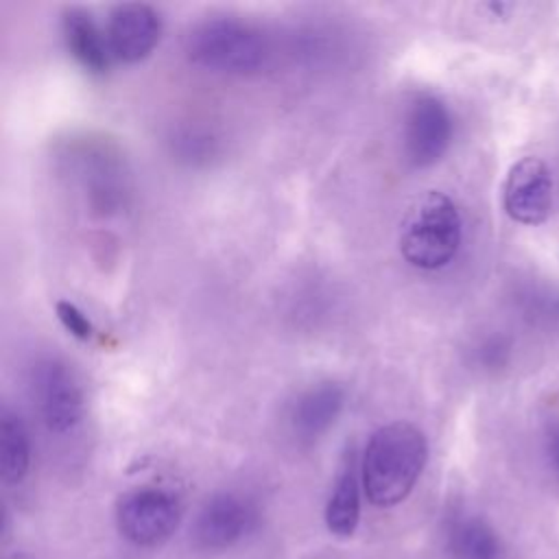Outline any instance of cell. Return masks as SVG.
Wrapping results in <instances>:
<instances>
[{"instance_id":"1","label":"cell","mask_w":559,"mask_h":559,"mask_svg":"<svg viewBox=\"0 0 559 559\" xmlns=\"http://www.w3.org/2000/svg\"><path fill=\"white\" fill-rule=\"evenodd\" d=\"M428 459L426 435L411 421L380 426L367 441L360 480L373 507L389 509L408 498Z\"/></svg>"},{"instance_id":"2","label":"cell","mask_w":559,"mask_h":559,"mask_svg":"<svg viewBox=\"0 0 559 559\" xmlns=\"http://www.w3.org/2000/svg\"><path fill=\"white\" fill-rule=\"evenodd\" d=\"M461 238L463 223L456 203L445 192L428 190L402 225L400 253L415 269L437 271L452 262Z\"/></svg>"},{"instance_id":"3","label":"cell","mask_w":559,"mask_h":559,"mask_svg":"<svg viewBox=\"0 0 559 559\" xmlns=\"http://www.w3.org/2000/svg\"><path fill=\"white\" fill-rule=\"evenodd\" d=\"M188 59L205 70L225 74L258 72L269 59L266 35L236 17H210L186 37Z\"/></svg>"},{"instance_id":"4","label":"cell","mask_w":559,"mask_h":559,"mask_svg":"<svg viewBox=\"0 0 559 559\" xmlns=\"http://www.w3.org/2000/svg\"><path fill=\"white\" fill-rule=\"evenodd\" d=\"M31 395L50 432L63 435L83 417V391L74 371L57 356H39L28 371Z\"/></svg>"},{"instance_id":"5","label":"cell","mask_w":559,"mask_h":559,"mask_svg":"<svg viewBox=\"0 0 559 559\" xmlns=\"http://www.w3.org/2000/svg\"><path fill=\"white\" fill-rule=\"evenodd\" d=\"M181 522V504L175 493L159 487H138L124 493L116 507V524L135 546L164 544Z\"/></svg>"},{"instance_id":"6","label":"cell","mask_w":559,"mask_h":559,"mask_svg":"<svg viewBox=\"0 0 559 559\" xmlns=\"http://www.w3.org/2000/svg\"><path fill=\"white\" fill-rule=\"evenodd\" d=\"M552 173L544 159L526 155L518 159L502 183V207L522 225H542L552 212Z\"/></svg>"},{"instance_id":"7","label":"cell","mask_w":559,"mask_h":559,"mask_svg":"<svg viewBox=\"0 0 559 559\" xmlns=\"http://www.w3.org/2000/svg\"><path fill=\"white\" fill-rule=\"evenodd\" d=\"M452 140V116L441 98L419 94L411 100L404 118V155L417 168L432 166L443 157Z\"/></svg>"},{"instance_id":"8","label":"cell","mask_w":559,"mask_h":559,"mask_svg":"<svg viewBox=\"0 0 559 559\" xmlns=\"http://www.w3.org/2000/svg\"><path fill=\"white\" fill-rule=\"evenodd\" d=\"M105 35L114 59L138 63L155 50L162 37V17L144 2L116 4L109 11Z\"/></svg>"},{"instance_id":"9","label":"cell","mask_w":559,"mask_h":559,"mask_svg":"<svg viewBox=\"0 0 559 559\" xmlns=\"http://www.w3.org/2000/svg\"><path fill=\"white\" fill-rule=\"evenodd\" d=\"M253 524L251 504L231 493H214L194 520V544L203 550H225L234 546Z\"/></svg>"},{"instance_id":"10","label":"cell","mask_w":559,"mask_h":559,"mask_svg":"<svg viewBox=\"0 0 559 559\" xmlns=\"http://www.w3.org/2000/svg\"><path fill=\"white\" fill-rule=\"evenodd\" d=\"M345 406V391L336 382H319L301 393L288 408L290 430L306 441L328 432Z\"/></svg>"},{"instance_id":"11","label":"cell","mask_w":559,"mask_h":559,"mask_svg":"<svg viewBox=\"0 0 559 559\" xmlns=\"http://www.w3.org/2000/svg\"><path fill=\"white\" fill-rule=\"evenodd\" d=\"M61 33L72 59L90 74H105L111 63V52L105 31L96 24L90 11L68 7L61 13Z\"/></svg>"},{"instance_id":"12","label":"cell","mask_w":559,"mask_h":559,"mask_svg":"<svg viewBox=\"0 0 559 559\" xmlns=\"http://www.w3.org/2000/svg\"><path fill=\"white\" fill-rule=\"evenodd\" d=\"M360 472L356 467L354 454L345 456L332 493L325 502V526L334 537H352L360 522Z\"/></svg>"},{"instance_id":"13","label":"cell","mask_w":559,"mask_h":559,"mask_svg":"<svg viewBox=\"0 0 559 559\" xmlns=\"http://www.w3.org/2000/svg\"><path fill=\"white\" fill-rule=\"evenodd\" d=\"M31 467V439L24 421L4 408L0 417V474L7 485L22 483Z\"/></svg>"},{"instance_id":"14","label":"cell","mask_w":559,"mask_h":559,"mask_svg":"<svg viewBox=\"0 0 559 559\" xmlns=\"http://www.w3.org/2000/svg\"><path fill=\"white\" fill-rule=\"evenodd\" d=\"M448 548L454 559H500L502 544L496 531L480 518H461L448 531Z\"/></svg>"},{"instance_id":"15","label":"cell","mask_w":559,"mask_h":559,"mask_svg":"<svg viewBox=\"0 0 559 559\" xmlns=\"http://www.w3.org/2000/svg\"><path fill=\"white\" fill-rule=\"evenodd\" d=\"M173 148L177 151L179 159H186L190 164L199 162V159L205 162L216 151V138L212 133H207L205 129L188 127V129H181L173 138Z\"/></svg>"},{"instance_id":"16","label":"cell","mask_w":559,"mask_h":559,"mask_svg":"<svg viewBox=\"0 0 559 559\" xmlns=\"http://www.w3.org/2000/svg\"><path fill=\"white\" fill-rule=\"evenodd\" d=\"M55 312H57V319L61 321V325L79 341H90L92 334H94V325L90 323V319L70 301L61 299L55 304Z\"/></svg>"},{"instance_id":"17","label":"cell","mask_w":559,"mask_h":559,"mask_svg":"<svg viewBox=\"0 0 559 559\" xmlns=\"http://www.w3.org/2000/svg\"><path fill=\"white\" fill-rule=\"evenodd\" d=\"M546 454L550 467L559 476V402L550 404V415L546 419Z\"/></svg>"},{"instance_id":"18","label":"cell","mask_w":559,"mask_h":559,"mask_svg":"<svg viewBox=\"0 0 559 559\" xmlns=\"http://www.w3.org/2000/svg\"><path fill=\"white\" fill-rule=\"evenodd\" d=\"M4 559H35V557L28 552H13V555H7Z\"/></svg>"}]
</instances>
